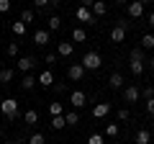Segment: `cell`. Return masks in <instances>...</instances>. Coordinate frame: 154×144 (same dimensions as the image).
I'll list each match as a JSON object with an SVG mask.
<instances>
[{"instance_id":"obj_33","label":"cell","mask_w":154,"mask_h":144,"mask_svg":"<svg viewBox=\"0 0 154 144\" xmlns=\"http://www.w3.org/2000/svg\"><path fill=\"white\" fill-rule=\"evenodd\" d=\"M5 54H8V57H18V44H8Z\"/></svg>"},{"instance_id":"obj_26","label":"cell","mask_w":154,"mask_h":144,"mask_svg":"<svg viewBox=\"0 0 154 144\" xmlns=\"http://www.w3.org/2000/svg\"><path fill=\"white\" fill-rule=\"evenodd\" d=\"M33 16H36V13H33L31 8H23V13H21V21H23V23H26V26H28V23L33 21Z\"/></svg>"},{"instance_id":"obj_39","label":"cell","mask_w":154,"mask_h":144,"mask_svg":"<svg viewBox=\"0 0 154 144\" xmlns=\"http://www.w3.org/2000/svg\"><path fill=\"white\" fill-rule=\"evenodd\" d=\"M57 62V54H46V64H54Z\"/></svg>"},{"instance_id":"obj_40","label":"cell","mask_w":154,"mask_h":144,"mask_svg":"<svg viewBox=\"0 0 154 144\" xmlns=\"http://www.w3.org/2000/svg\"><path fill=\"white\" fill-rule=\"evenodd\" d=\"M95 5V0H82V8H93Z\"/></svg>"},{"instance_id":"obj_43","label":"cell","mask_w":154,"mask_h":144,"mask_svg":"<svg viewBox=\"0 0 154 144\" xmlns=\"http://www.w3.org/2000/svg\"><path fill=\"white\" fill-rule=\"evenodd\" d=\"M116 3H118V5H126V3H131V0H116Z\"/></svg>"},{"instance_id":"obj_24","label":"cell","mask_w":154,"mask_h":144,"mask_svg":"<svg viewBox=\"0 0 154 144\" xmlns=\"http://www.w3.org/2000/svg\"><path fill=\"white\" fill-rule=\"evenodd\" d=\"M13 33H16V36H23V33H26V23L23 21H13Z\"/></svg>"},{"instance_id":"obj_38","label":"cell","mask_w":154,"mask_h":144,"mask_svg":"<svg viewBox=\"0 0 154 144\" xmlns=\"http://www.w3.org/2000/svg\"><path fill=\"white\" fill-rule=\"evenodd\" d=\"M51 88H54V93H64V83H54Z\"/></svg>"},{"instance_id":"obj_30","label":"cell","mask_w":154,"mask_h":144,"mask_svg":"<svg viewBox=\"0 0 154 144\" xmlns=\"http://www.w3.org/2000/svg\"><path fill=\"white\" fill-rule=\"evenodd\" d=\"M88 144H105V136H103V134H90Z\"/></svg>"},{"instance_id":"obj_18","label":"cell","mask_w":154,"mask_h":144,"mask_svg":"<svg viewBox=\"0 0 154 144\" xmlns=\"http://www.w3.org/2000/svg\"><path fill=\"white\" fill-rule=\"evenodd\" d=\"M149 139H152V136H149L146 129H139L136 136H134V142H136V144H149Z\"/></svg>"},{"instance_id":"obj_12","label":"cell","mask_w":154,"mask_h":144,"mask_svg":"<svg viewBox=\"0 0 154 144\" xmlns=\"http://www.w3.org/2000/svg\"><path fill=\"white\" fill-rule=\"evenodd\" d=\"M128 16L131 18H141L144 16V5L139 0H131V3H128Z\"/></svg>"},{"instance_id":"obj_4","label":"cell","mask_w":154,"mask_h":144,"mask_svg":"<svg viewBox=\"0 0 154 144\" xmlns=\"http://www.w3.org/2000/svg\"><path fill=\"white\" fill-rule=\"evenodd\" d=\"M75 18H77V21H82V23H88V26H93V23H95V13L90 11V8H82V5L75 11Z\"/></svg>"},{"instance_id":"obj_22","label":"cell","mask_w":154,"mask_h":144,"mask_svg":"<svg viewBox=\"0 0 154 144\" xmlns=\"http://www.w3.org/2000/svg\"><path fill=\"white\" fill-rule=\"evenodd\" d=\"M72 41H88V31L85 28H75L72 31Z\"/></svg>"},{"instance_id":"obj_28","label":"cell","mask_w":154,"mask_h":144,"mask_svg":"<svg viewBox=\"0 0 154 144\" xmlns=\"http://www.w3.org/2000/svg\"><path fill=\"white\" fill-rule=\"evenodd\" d=\"M118 131H121V129H118V124H108V126H105V136H118Z\"/></svg>"},{"instance_id":"obj_42","label":"cell","mask_w":154,"mask_h":144,"mask_svg":"<svg viewBox=\"0 0 154 144\" xmlns=\"http://www.w3.org/2000/svg\"><path fill=\"white\" fill-rule=\"evenodd\" d=\"M149 70L154 72V57H152V59H149Z\"/></svg>"},{"instance_id":"obj_46","label":"cell","mask_w":154,"mask_h":144,"mask_svg":"<svg viewBox=\"0 0 154 144\" xmlns=\"http://www.w3.org/2000/svg\"><path fill=\"white\" fill-rule=\"evenodd\" d=\"M0 136H3V131H0Z\"/></svg>"},{"instance_id":"obj_34","label":"cell","mask_w":154,"mask_h":144,"mask_svg":"<svg viewBox=\"0 0 154 144\" xmlns=\"http://www.w3.org/2000/svg\"><path fill=\"white\" fill-rule=\"evenodd\" d=\"M144 98H154V85H146V88H144Z\"/></svg>"},{"instance_id":"obj_10","label":"cell","mask_w":154,"mask_h":144,"mask_svg":"<svg viewBox=\"0 0 154 144\" xmlns=\"http://www.w3.org/2000/svg\"><path fill=\"white\" fill-rule=\"evenodd\" d=\"M57 54H59V57H72V54H75V44H72V41H59Z\"/></svg>"},{"instance_id":"obj_25","label":"cell","mask_w":154,"mask_h":144,"mask_svg":"<svg viewBox=\"0 0 154 144\" xmlns=\"http://www.w3.org/2000/svg\"><path fill=\"white\" fill-rule=\"evenodd\" d=\"M62 28V18L59 16H49V31H59Z\"/></svg>"},{"instance_id":"obj_14","label":"cell","mask_w":154,"mask_h":144,"mask_svg":"<svg viewBox=\"0 0 154 144\" xmlns=\"http://www.w3.org/2000/svg\"><path fill=\"white\" fill-rule=\"evenodd\" d=\"M108 85H110V88H113V90L123 88V75H121V72H113V75H110V77H108Z\"/></svg>"},{"instance_id":"obj_7","label":"cell","mask_w":154,"mask_h":144,"mask_svg":"<svg viewBox=\"0 0 154 144\" xmlns=\"http://www.w3.org/2000/svg\"><path fill=\"white\" fill-rule=\"evenodd\" d=\"M51 41V33L46 31V28H38L36 33H33V44H38V46H46Z\"/></svg>"},{"instance_id":"obj_9","label":"cell","mask_w":154,"mask_h":144,"mask_svg":"<svg viewBox=\"0 0 154 144\" xmlns=\"http://www.w3.org/2000/svg\"><path fill=\"white\" fill-rule=\"evenodd\" d=\"M139 95H141V90H139L136 85H128V88L123 90V98H126V103H136Z\"/></svg>"},{"instance_id":"obj_3","label":"cell","mask_w":154,"mask_h":144,"mask_svg":"<svg viewBox=\"0 0 154 144\" xmlns=\"http://www.w3.org/2000/svg\"><path fill=\"white\" fill-rule=\"evenodd\" d=\"M100 64H103V59H100L98 52H88V54L82 57V67L85 70H100Z\"/></svg>"},{"instance_id":"obj_2","label":"cell","mask_w":154,"mask_h":144,"mask_svg":"<svg viewBox=\"0 0 154 144\" xmlns=\"http://www.w3.org/2000/svg\"><path fill=\"white\" fill-rule=\"evenodd\" d=\"M126 31H128V21L123 18V21H118L113 26V31H110V41H113V44H121V41L126 39Z\"/></svg>"},{"instance_id":"obj_37","label":"cell","mask_w":154,"mask_h":144,"mask_svg":"<svg viewBox=\"0 0 154 144\" xmlns=\"http://www.w3.org/2000/svg\"><path fill=\"white\" fill-rule=\"evenodd\" d=\"M118 121H128V111H126V108L118 111Z\"/></svg>"},{"instance_id":"obj_19","label":"cell","mask_w":154,"mask_h":144,"mask_svg":"<svg viewBox=\"0 0 154 144\" xmlns=\"http://www.w3.org/2000/svg\"><path fill=\"white\" fill-rule=\"evenodd\" d=\"M141 49H154V33H144L141 36Z\"/></svg>"},{"instance_id":"obj_13","label":"cell","mask_w":154,"mask_h":144,"mask_svg":"<svg viewBox=\"0 0 154 144\" xmlns=\"http://www.w3.org/2000/svg\"><path fill=\"white\" fill-rule=\"evenodd\" d=\"M108 113H110V103H98L93 108V116L95 118H103V116H108Z\"/></svg>"},{"instance_id":"obj_17","label":"cell","mask_w":154,"mask_h":144,"mask_svg":"<svg viewBox=\"0 0 154 144\" xmlns=\"http://www.w3.org/2000/svg\"><path fill=\"white\" fill-rule=\"evenodd\" d=\"M33 85H38V77H33V75H23V83H21V88H23V90H31Z\"/></svg>"},{"instance_id":"obj_27","label":"cell","mask_w":154,"mask_h":144,"mask_svg":"<svg viewBox=\"0 0 154 144\" xmlns=\"http://www.w3.org/2000/svg\"><path fill=\"white\" fill-rule=\"evenodd\" d=\"M11 80H13V70H11V67L0 70V83H11Z\"/></svg>"},{"instance_id":"obj_11","label":"cell","mask_w":154,"mask_h":144,"mask_svg":"<svg viewBox=\"0 0 154 144\" xmlns=\"http://www.w3.org/2000/svg\"><path fill=\"white\" fill-rule=\"evenodd\" d=\"M38 85H44V88H51V85H54V72H51L49 67L38 75Z\"/></svg>"},{"instance_id":"obj_5","label":"cell","mask_w":154,"mask_h":144,"mask_svg":"<svg viewBox=\"0 0 154 144\" xmlns=\"http://www.w3.org/2000/svg\"><path fill=\"white\" fill-rule=\"evenodd\" d=\"M85 72H88V70H85V67H82V62H80V64H72L69 70H67V77H69V80H75V83H80V80L85 77Z\"/></svg>"},{"instance_id":"obj_8","label":"cell","mask_w":154,"mask_h":144,"mask_svg":"<svg viewBox=\"0 0 154 144\" xmlns=\"http://www.w3.org/2000/svg\"><path fill=\"white\" fill-rule=\"evenodd\" d=\"M33 64H36V59H33V57H21V59H18V70L23 72V75H28V72L33 70Z\"/></svg>"},{"instance_id":"obj_47","label":"cell","mask_w":154,"mask_h":144,"mask_svg":"<svg viewBox=\"0 0 154 144\" xmlns=\"http://www.w3.org/2000/svg\"><path fill=\"white\" fill-rule=\"evenodd\" d=\"M152 129H154V124H152Z\"/></svg>"},{"instance_id":"obj_29","label":"cell","mask_w":154,"mask_h":144,"mask_svg":"<svg viewBox=\"0 0 154 144\" xmlns=\"http://www.w3.org/2000/svg\"><path fill=\"white\" fill-rule=\"evenodd\" d=\"M64 118H67V126H75V124L80 121V116H77V111H69V113H64Z\"/></svg>"},{"instance_id":"obj_23","label":"cell","mask_w":154,"mask_h":144,"mask_svg":"<svg viewBox=\"0 0 154 144\" xmlns=\"http://www.w3.org/2000/svg\"><path fill=\"white\" fill-rule=\"evenodd\" d=\"M49 113L51 116H64V105L62 103H49Z\"/></svg>"},{"instance_id":"obj_20","label":"cell","mask_w":154,"mask_h":144,"mask_svg":"<svg viewBox=\"0 0 154 144\" xmlns=\"http://www.w3.org/2000/svg\"><path fill=\"white\" fill-rule=\"evenodd\" d=\"M23 121H26V126H33V124L38 121V113L36 111H26L23 113Z\"/></svg>"},{"instance_id":"obj_32","label":"cell","mask_w":154,"mask_h":144,"mask_svg":"<svg viewBox=\"0 0 154 144\" xmlns=\"http://www.w3.org/2000/svg\"><path fill=\"white\" fill-rule=\"evenodd\" d=\"M128 59H141V62H144V49H131Z\"/></svg>"},{"instance_id":"obj_35","label":"cell","mask_w":154,"mask_h":144,"mask_svg":"<svg viewBox=\"0 0 154 144\" xmlns=\"http://www.w3.org/2000/svg\"><path fill=\"white\" fill-rule=\"evenodd\" d=\"M11 11V0H0V13H8Z\"/></svg>"},{"instance_id":"obj_36","label":"cell","mask_w":154,"mask_h":144,"mask_svg":"<svg viewBox=\"0 0 154 144\" xmlns=\"http://www.w3.org/2000/svg\"><path fill=\"white\" fill-rule=\"evenodd\" d=\"M146 113H149V116H154V98L146 100Z\"/></svg>"},{"instance_id":"obj_45","label":"cell","mask_w":154,"mask_h":144,"mask_svg":"<svg viewBox=\"0 0 154 144\" xmlns=\"http://www.w3.org/2000/svg\"><path fill=\"white\" fill-rule=\"evenodd\" d=\"M5 144H16V142H5Z\"/></svg>"},{"instance_id":"obj_6","label":"cell","mask_w":154,"mask_h":144,"mask_svg":"<svg viewBox=\"0 0 154 144\" xmlns=\"http://www.w3.org/2000/svg\"><path fill=\"white\" fill-rule=\"evenodd\" d=\"M69 103L75 105V108H85V105H88V95H85L82 90H75V93L69 95Z\"/></svg>"},{"instance_id":"obj_21","label":"cell","mask_w":154,"mask_h":144,"mask_svg":"<svg viewBox=\"0 0 154 144\" xmlns=\"http://www.w3.org/2000/svg\"><path fill=\"white\" fill-rule=\"evenodd\" d=\"M64 126H67V118L64 116H51V129L59 131V129H64Z\"/></svg>"},{"instance_id":"obj_44","label":"cell","mask_w":154,"mask_h":144,"mask_svg":"<svg viewBox=\"0 0 154 144\" xmlns=\"http://www.w3.org/2000/svg\"><path fill=\"white\" fill-rule=\"evenodd\" d=\"M139 3H141V5H146V3H149V0H139Z\"/></svg>"},{"instance_id":"obj_16","label":"cell","mask_w":154,"mask_h":144,"mask_svg":"<svg viewBox=\"0 0 154 144\" xmlns=\"http://www.w3.org/2000/svg\"><path fill=\"white\" fill-rule=\"evenodd\" d=\"M90 11H93L95 16H105V13H108V5H105V0H95V5L90 8Z\"/></svg>"},{"instance_id":"obj_15","label":"cell","mask_w":154,"mask_h":144,"mask_svg":"<svg viewBox=\"0 0 154 144\" xmlns=\"http://www.w3.org/2000/svg\"><path fill=\"white\" fill-rule=\"evenodd\" d=\"M128 70H131V75H136V77H139V75L144 72V62L141 59H131V62H128Z\"/></svg>"},{"instance_id":"obj_41","label":"cell","mask_w":154,"mask_h":144,"mask_svg":"<svg viewBox=\"0 0 154 144\" xmlns=\"http://www.w3.org/2000/svg\"><path fill=\"white\" fill-rule=\"evenodd\" d=\"M149 26H152V28H154V11H152V13H149Z\"/></svg>"},{"instance_id":"obj_1","label":"cell","mask_w":154,"mask_h":144,"mask_svg":"<svg viewBox=\"0 0 154 144\" xmlns=\"http://www.w3.org/2000/svg\"><path fill=\"white\" fill-rule=\"evenodd\" d=\"M0 113H3L8 121L18 118V100H16V98H5V100H0Z\"/></svg>"},{"instance_id":"obj_31","label":"cell","mask_w":154,"mask_h":144,"mask_svg":"<svg viewBox=\"0 0 154 144\" xmlns=\"http://www.w3.org/2000/svg\"><path fill=\"white\" fill-rule=\"evenodd\" d=\"M28 144H46V136H44V134H31Z\"/></svg>"}]
</instances>
